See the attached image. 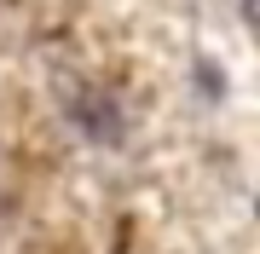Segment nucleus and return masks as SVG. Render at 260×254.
I'll use <instances>...</instances> for the list:
<instances>
[]
</instances>
